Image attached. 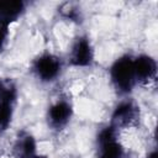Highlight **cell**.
Instances as JSON below:
<instances>
[{"mask_svg": "<svg viewBox=\"0 0 158 158\" xmlns=\"http://www.w3.org/2000/svg\"><path fill=\"white\" fill-rule=\"evenodd\" d=\"M110 78L115 89L120 94H128L136 84L133 58L131 56L117 58L110 68Z\"/></svg>", "mask_w": 158, "mask_h": 158, "instance_id": "cell-1", "label": "cell"}, {"mask_svg": "<svg viewBox=\"0 0 158 158\" xmlns=\"http://www.w3.org/2000/svg\"><path fill=\"white\" fill-rule=\"evenodd\" d=\"M32 70L35 72V74L40 80L49 83L57 79V77L60 74L62 62L57 56L51 53H44L33 60Z\"/></svg>", "mask_w": 158, "mask_h": 158, "instance_id": "cell-2", "label": "cell"}, {"mask_svg": "<svg viewBox=\"0 0 158 158\" xmlns=\"http://www.w3.org/2000/svg\"><path fill=\"white\" fill-rule=\"evenodd\" d=\"M98 158H122L123 148L116 139V128L111 125L104 127L98 135Z\"/></svg>", "mask_w": 158, "mask_h": 158, "instance_id": "cell-3", "label": "cell"}, {"mask_svg": "<svg viewBox=\"0 0 158 158\" xmlns=\"http://www.w3.org/2000/svg\"><path fill=\"white\" fill-rule=\"evenodd\" d=\"M93 60L94 51L90 41L86 37H78L72 47L69 63L73 67H89L91 65Z\"/></svg>", "mask_w": 158, "mask_h": 158, "instance_id": "cell-4", "label": "cell"}, {"mask_svg": "<svg viewBox=\"0 0 158 158\" xmlns=\"http://www.w3.org/2000/svg\"><path fill=\"white\" fill-rule=\"evenodd\" d=\"M138 117V107L130 100L121 101L111 115V126L117 128L128 127L136 122Z\"/></svg>", "mask_w": 158, "mask_h": 158, "instance_id": "cell-5", "label": "cell"}, {"mask_svg": "<svg viewBox=\"0 0 158 158\" xmlns=\"http://www.w3.org/2000/svg\"><path fill=\"white\" fill-rule=\"evenodd\" d=\"M72 115H73L72 105L65 100H58L48 109V114H47L48 123L52 128L60 130L69 122Z\"/></svg>", "mask_w": 158, "mask_h": 158, "instance_id": "cell-6", "label": "cell"}, {"mask_svg": "<svg viewBox=\"0 0 158 158\" xmlns=\"http://www.w3.org/2000/svg\"><path fill=\"white\" fill-rule=\"evenodd\" d=\"M133 70L136 81L148 83L154 80L157 74V63L156 60L147 54H141L133 59Z\"/></svg>", "mask_w": 158, "mask_h": 158, "instance_id": "cell-7", "label": "cell"}, {"mask_svg": "<svg viewBox=\"0 0 158 158\" xmlns=\"http://www.w3.org/2000/svg\"><path fill=\"white\" fill-rule=\"evenodd\" d=\"M15 100H16L15 86L11 90H9L4 96L0 98V132L5 131L11 123Z\"/></svg>", "mask_w": 158, "mask_h": 158, "instance_id": "cell-8", "label": "cell"}, {"mask_svg": "<svg viewBox=\"0 0 158 158\" xmlns=\"http://www.w3.org/2000/svg\"><path fill=\"white\" fill-rule=\"evenodd\" d=\"M25 11V4L19 0L1 1L0 0V22L11 25Z\"/></svg>", "mask_w": 158, "mask_h": 158, "instance_id": "cell-9", "label": "cell"}, {"mask_svg": "<svg viewBox=\"0 0 158 158\" xmlns=\"http://www.w3.org/2000/svg\"><path fill=\"white\" fill-rule=\"evenodd\" d=\"M17 158H30L36 154V141L28 133H22L15 144Z\"/></svg>", "mask_w": 158, "mask_h": 158, "instance_id": "cell-10", "label": "cell"}, {"mask_svg": "<svg viewBox=\"0 0 158 158\" xmlns=\"http://www.w3.org/2000/svg\"><path fill=\"white\" fill-rule=\"evenodd\" d=\"M10 25L7 23H1L0 22V52L4 49L6 42H7V38H9V33H10V30H9Z\"/></svg>", "mask_w": 158, "mask_h": 158, "instance_id": "cell-11", "label": "cell"}, {"mask_svg": "<svg viewBox=\"0 0 158 158\" xmlns=\"http://www.w3.org/2000/svg\"><path fill=\"white\" fill-rule=\"evenodd\" d=\"M63 15H64L67 19L72 20V21H79L78 19H80V15H79L78 9L72 7V6H69V9H67V10H64V14H63Z\"/></svg>", "mask_w": 158, "mask_h": 158, "instance_id": "cell-12", "label": "cell"}, {"mask_svg": "<svg viewBox=\"0 0 158 158\" xmlns=\"http://www.w3.org/2000/svg\"><path fill=\"white\" fill-rule=\"evenodd\" d=\"M148 158H157V152H156V151H153V152L148 156Z\"/></svg>", "mask_w": 158, "mask_h": 158, "instance_id": "cell-13", "label": "cell"}, {"mask_svg": "<svg viewBox=\"0 0 158 158\" xmlns=\"http://www.w3.org/2000/svg\"><path fill=\"white\" fill-rule=\"evenodd\" d=\"M30 158H47V157H43V156H37V154H35L33 157H30Z\"/></svg>", "mask_w": 158, "mask_h": 158, "instance_id": "cell-14", "label": "cell"}]
</instances>
